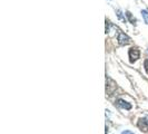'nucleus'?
Instances as JSON below:
<instances>
[{
    "mask_svg": "<svg viewBox=\"0 0 148 134\" xmlns=\"http://www.w3.org/2000/svg\"><path fill=\"white\" fill-rule=\"evenodd\" d=\"M138 127L140 128L141 131H148V122H147V119L145 117V119H140L138 121Z\"/></svg>",
    "mask_w": 148,
    "mask_h": 134,
    "instance_id": "nucleus-3",
    "label": "nucleus"
},
{
    "mask_svg": "<svg viewBox=\"0 0 148 134\" xmlns=\"http://www.w3.org/2000/svg\"><path fill=\"white\" fill-rule=\"evenodd\" d=\"M121 134H134L133 132H130V131H125V132H123Z\"/></svg>",
    "mask_w": 148,
    "mask_h": 134,
    "instance_id": "nucleus-8",
    "label": "nucleus"
},
{
    "mask_svg": "<svg viewBox=\"0 0 148 134\" xmlns=\"http://www.w3.org/2000/svg\"><path fill=\"white\" fill-rule=\"evenodd\" d=\"M130 37L129 36H127L126 34H124V32H119L118 35V43L119 45H121V46H125V45H128L130 44Z\"/></svg>",
    "mask_w": 148,
    "mask_h": 134,
    "instance_id": "nucleus-1",
    "label": "nucleus"
},
{
    "mask_svg": "<svg viewBox=\"0 0 148 134\" xmlns=\"http://www.w3.org/2000/svg\"><path fill=\"white\" fill-rule=\"evenodd\" d=\"M141 15L146 23H148V10H141Z\"/></svg>",
    "mask_w": 148,
    "mask_h": 134,
    "instance_id": "nucleus-5",
    "label": "nucleus"
},
{
    "mask_svg": "<svg viewBox=\"0 0 148 134\" xmlns=\"http://www.w3.org/2000/svg\"><path fill=\"white\" fill-rule=\"evenodd\" d=\"M126 15H127V17H128V19H129V20H130V22H135L136 21V19H135V18H134L133 16H132V14H130V12H129V11H127L126 12Z\"/></svg>",
    "mask_w": 148,
    "mask_h": 134,
    "instance_id": "nucleus-6",
    "label": "nucleus"
},
{
    "mask_svg": "<svg viewBox=\"0 0 148 134\" xmlns=\"http://www.w3.org/2000/svg\"><path fill=\"white\" fill-rule=\"evenodd\" d=\"M128 54H129V58H130V61H132V63L136 61V60L139 58V56H140V52H139V49H137V48H130Z\"/></svg>",
    "mask_w": 148,
    "mask_h": 134,
    "instance_id": "nucleus-2",
    "label": "nucleus"
},
{
    "mask_svg": "<svg viewBox=\"0 0 148 134\" xmlns=\"http://www.w3.org/2000/svg\"><path fill=\"white\" fill-rule=\"evenodd\" d=\"M117 105H118L119 107H121V108H125V110H130L132 108V105L129 104V103H127L126 101H124V99H118L117 101Z\"/></svg>",
    "mask_w": 148,
    "mask_h": 134,
    "instance_id": "nucleus-4",
    "label": "nucleus"
},
{
    "mask_svg": "<svg viewBox=\"0 0 148 134\" xmlns=\"http://www.w3.org/2000/svg\"><path fill=\"white\" fill-rule=\"evenodd\" d=\"M144 67H145V70H146V73L148 74V59L145 60V63H144Z\"/></svg>",
    "mask_w": 148,
    "mask_h": 134,
    "instance_id": "nucleus-7",
    "label": "nucleus"
}]
</instances>
